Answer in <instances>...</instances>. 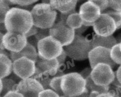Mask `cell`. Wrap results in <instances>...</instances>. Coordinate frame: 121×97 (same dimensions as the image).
<instances>
[{
	"label": "cell",
	"mask_w": 121,
	"mask_h": 97,
	"mask_svg": "<svg viewBox=\"0 0 121 97\" xmlns=\"http://www.w3.org/2000/svg\"><path fill=\"white\" fill-rule=\"evenodd\" d=\"M109 8L115 10L121 11V0H108Z\"/></svg>",
	"instance_id": "obj_30"
},
{
	"label": "cell",
	"mask_w": 121,
	"mask_h": 97,
	"mask_svg": "<svg viewBox=\"0 0 121 97\" xmlns=\"http://www.w3.org/2000/svg\"><path fill=\"white\" fill-rule=\"evenodd\" d=\"M0 35H1V37H0V38H1V50H5L6 49L4 48V45H3V37L4 36V34H3L2 33H0Z\"/></svg>",
	"instance_id": "obj_45"
},
{
	"label": "cell",
	"mask_w": 121,
	"mask_h": 97,
	"mask_svg": "<svg viewBox=\"0 0 121 97\" xmlns=\"http://www.w3.org/2000/svg\"><path fill=\"white\" fill-rule=\"evenodd\" d=\"M88 59L92 69L99 63L108 64L113 69L117 65L111 59V49L105 47H97L93 48L89 52Z\"/></svg>",
	"instance_id": "obj_11"
},
{
	"label": "cell",
	"mask_w": 121,
	"mask_h": 97,
	"mask_svg": "<svg viewBox=\"0 0 121 97\" xmlns=\"http://www.w3.org/2000/svg\"><path fill=\"white\" fill-rule=\"evenodd\" d=\"M67 56L76 61H84L89 57V54L93 49L90 42L82 35H75L72 42L64 46Z\"/></svg>",
	"instance_id": "obj_4"
},
{
	"label": "cell",
	"mask_w": 121,
	"mask_h": 97,
	"mask_svg": "<svg viewBox=\"0 0 121 97\" xmlns=\"http://www.w3.org/2000/svg\"><path fill=\"white\" fill-rule=\"evenodd\" d=\"M66 23L70 28L75 30L79 28L83 25V21L81 19L79 14L75 12L71 14L68 17Z\"/></svg>",
	"instance_id": "obj_19"
},
{
	"label": "cell",
	"mask_w": 121,
	"mask_h": 97,
	"mask_svg": "<svg viewBox=\"0 0 121 97\" xmlns=\"http://www.w3.org/2000/svg\"><path fill=\"white\" fill-rule=\"evenodd\" d=\"M36 80L43 86L44 90L50 89L49 84L52 79H50L48 77H40L39 78H38V79Z\"/></svg>",
	"instance_id": "obj_29"
},
{
	"label": "cell",
	"mask_w": 121,
	"mask_h": 97,
	"mask_svg": "<svg viewBox=\"0 0 121 97\" xmlns=\"http://www.w3.org/2000/svg\"><path fill=\"white\" fill-rule=\"evenodd\" d=\"M35 71V62L29 58L21 57L13 62V72L22 80L32 76Z\"/></svg>",
	"instance_id": "obj_9"
},
{
	"label": "cell",
	"mask_w": 121,
	"mask_h": 97,
	"mask_svg": "<svg viewBox=\"0 0 121 97\" xmlns=\"http://www.w3.org/2000/svg\"><path fill=\"white\" fill-rule=\"evenodd\" d=\"M4 23L8 32L25 35L34 25L30 12L17 7L12 8L8 12Z\"/></svg>",
	"instance_id": "obj_1"
},
{
	"label": "cell",
	"mask_w": 121,
	"mask_h": 97,
	"mask_svg": "<svg viewBox=\"0 0 121 97\" xmlns=\"http://www.w3.org/2000/svg\"><path fill=\"white\" fill-rule=\"evenodd\" d=\"M102 13L106 14L113 18L115 21L117 29L121 28V11L115 10L113 9H107Z\"/></svg>",
	"instance_id": "obj_24"
},
{
	"label": "cell",
	"mask_w": 121,
	"mask_h": 97,
	"mask_svg": "<svg viewBox=\"0 0 121 97\" xmlns=\"http://www.w3.org/2000/svg\"><path fill=\"white\" fill-rule=\"evenodd\" d=\"M8 78L11 79H12L15 82H16V83H17V84H18V83H19L22 80V79H21L20 77H18L17 75L13 72L11 74L10 76H9Z\"/></svg>",
	"instance_id": "obj_38"
},
{
	"label": "cell",
	"mask_w": 121,
	"mask_h": 97,
	"mask_svg": "<svg viewBox=\"0 0 121 97\" xmlns=\"http://www.w3.org/2000/svg\"><path fill=\"white\" fill-rule=\"evenodd\" d=\"M38 31H39V28L35 26V25H33L31 28L30 30L26 34V36L27 38L29 37L35 36L38 32Z\"/></svg>",
	"instance_id": "obj_34"
},
{
	"label": "cell",
	"mask_w": 121,
	"mask_h": 97,
	"mask_svg": "<svg viewBox=\"0 0 121 97\" xmlns=\"http://www.w3.org/2000/svg\"><path fill=\"white\" fill-rule=\"evenodd\" d=\"M67 56V54H66V52L65 51V50L63 49V50L62 53L61 54V55H60V56H59L56 58V59L57 60V61H58L60 65L62 64H63L65 62V60H66Z\"/></svg>",
	"instance_id": "obj_35"
},
{
	"label": "cell",
	"mask_w": 121,
	"mask_h": 97,
	"mask_svg": "<svg viewBox=\"0 0 121 97\" xmlns=\"http://www.w3.org/2000/svg\"><path fill=\"white\" fill-rule=\"evenodd\" d=\"M97 97H114L111 93L108 92L107 93H101Z\"/></svg>",
	"instance_id": "obj_41"
},
{
	"label": "cell",
	"mask_w": 121,
	"mask_h": 97,
	"mask_svg": "<svg viewBox=\"0 0 121 97\" xmlns=\"http://www.w3.org/2000/svg\"><path fill=\"white\" fill-rule=\"evenodd\" d=\"M79 14L83 21L85 23L93 24L100 17L102 12L100 8L92 2L87 1L80 6Z\"/></svg>",
	"instance_id": "obj_13"
},
{
	"label": "cell",
	"mask_w": 121,
	"mask_h": 97,
	"mask_svg": "<svg viewBox=\"0 0 121 97\" xmlns=\"http://www.w3.org/2000/svg\"><path fill=\"white\" fill-rule=\"evenodd\" d=\"M10 0H1L0 1V17H1V24L4 23V19L5 17L8 12L11 9L10 6L13 5Z\"/></svg>",
	"instance_id": "obj_23"
},
{
	"label": "cell",
	"mask_w": 121,
	"mask_h": 97,
	"mask_svg": "<svg viewBox=\"0 0 121 97\" xmlns=\"http://www.w3.org/2000/svg\"><path fill=\"white\" fill-rule=\"evenodd\" d=\"M62 47L59 41L49 36L39 41L37 49L40 58L52 60L57 58L61 55L63 50Z\"/></svg>",
	"instance_id": "obj_5"
},
{
	"label": "cell",
	"mask_w": 121,
	"mask_h": 97,
	"mask_svg": "<svg viewBox=\"0 0 121 97\" xmlns=\"http://www.w3.org/2000/svg\"><path fill=\"white\" fill-rule=\"evenodd\" d=\"M62 76H56L52 79L50 82V89L56 92L60 96H64V94L61 89V84Z\"/></svg>",
	"instance_id": "obj_22"
},
{
	"label": "cell",
	"mask_w": 121,
	"mask_h": 97,
	"mask_svg": "<svg viewBox=\"0 0 121 97\" xmlns=\"http://www.w3.org/2000/svg\"><path fill=\"white\" fill-rule=\"evenodd\" d=\"M120 44V49H121V42Z\"/></svg>",
	"instance_id": "obj_50"
},
{
	"label": "cell",
	"mask_w": 121,
	"mask_h": 97,
	"mask_svg": "<svg viewBox=\"0 0 121 97\" xmlns=\"http://www.w3.org/2000/svg\"><path fill=\"white\" fill-rule=\"evenodd\" d=\"M38 97H60V96L52 89H46L40 92Z\"/></svg>",
	"instance_id": "obj_28"
},
{
	"label": "cell",
	"mask_w": 121,
	"mask_h": 97,
	"mask_svg": "<svg viewBox=\"0 0 121 97\" xmlns=\"http://www.w3.org/2000/svg\"><path fill=\"white\" fill-rule=\"evenodd\" d=\"M27 43H29L31 45H32V46H34V47H35L36 49L38 48V44L39 41L37 40L35 36L27 37Z\"/></svg>",
	"instance_id": "obj_32"
},
{
	"label": "cell",
	"mask_w": 121,
	"mask_h": 97,
	"mask_svg": "<svg viewBox=\"0 0 121 97\" xmlns=\"http://www.w3.org/2000/svg\"><path fill=\"white\" fill-rule=\"evenodd\" d=\"M10 1L13 5H16V2H15V0H10Z\"/></svg>",
	"instance_id": "obj_48"
},
{
	"label": "cell",
	"mask_w": 121,
	"mask_h": 97,
	"mask_svg": "<svg viewBox=\"0 0 121 97\" xmlns=\"http://www.w3.org/2000/svg\"><path fill=\"white\" fill-rule=\"evenodd\" d=\"M78 0H51L50 5L61 13H68L74 10Z\"/></svg>",
	"instance_id": "obj_15"
},
{
	"label": "cell",
	"mask_w": 121,
	"mask_h": 97,
	"mask_svg": "<svg viewBox=\"0 0 121 97\" xmlns=\"http://www.w3.org/2000/svg\"><path fill=\"white\" fill-rule=\"evenodd\" d=\"M43 86L35 78L22 80L17 87L16 91L24 97H38L40 92L44 90Z\"/></svg>",
	"instance_id": "obj_12"
},
{
	"label": "cell",
	"mask_w": 121,
	"mask_h": 97,
	"mask_svg": "<svg viewBox=\"0 0 121 97\" xmlns=\"http://www.w3.org/2000/svg\"><path fill=\"white\" fill-rule=\"evenodd\" d=\"M1 92L3 90V82H2V80L1 79Z\"/></svg>",
	"instance_id": "obj_47"
},
{
	"label": "cell",
	"mask_w": 121,
	"mask_h": 97,
	"mask_svg": "<svg viewBox=\"0 0 121 97\" xmlns=\"http://www.w3.org/2000/svg\"><path fill=\"white\" fill-rule=\"evenodd\" d=\"M30 13L33 20V25L39 28H51L57 17L56 11L50 4H36L32 8Z\"/></svg>",
	"instance_id": "obj_2"
},
{
	"label": "cell",
	"mask_w": 121,
	"mask_h": 97,
	"mask_svg": "<svg viewBox=\"0 0 121 97\" xmlns=\"http://www.w3.org/2000/svg\"><path fill=\"white\" fill-rule=\"evenodd\" d=\"M24 57L29 58L35 62L38 57V52L35 47L27 43L26 47L20 52L10 53V58L13 62L18 58Z\"/></svg>",
	"instance_id": "obj_17"
},
{
	"label": "cell",
	"mask_w": 121,
	"mask_h": 97,
	"mask_svg": "<svg viewBox=\"0 0 121 97\" xmlns=\"http://www.w3.org/2000/svg\"><path fill=\"white\" fill-rule=\"evenodd\" d=\"M86 82L78 73H70L62 77L61 87L64 95L75 97L82 94L86 89Z\"/></svg>",
	"instance_id": "obj_3"
},
{
	"label": "cell",
	"mask_w": 121,
	"mask_h": 97,
	"mask_svg": "<svg viewBox=\"0 0 121 97\" xmlns=\"http://www.w3.org/2000/svg\"><path fill=\"white\" fill-rule=\"evenodd\" d=\"M116 76L113 68L109 65L99 63L92 69L91 77L96 84L108 86L112 84Z\"/></svg>",
	"instance_id": "obj_7"
},
{
	"label": "cell",
	"mask_w": 121,
	"mask_h": 97,
	"mask_svg": "<svg viewBox=\"0 0 121 97\" xmlns=\"http://www.w3.org/2000/svg\"><path fill=\"white\" fill-rule=\"evenodd\" d=\"M59 65L56 58L52 60L44 59L40 58L39 55L35 61L36 69L40 73L44 75L52 76L56 75Z\"/></svg>",
	"instance_id": "obj_14"
},
{
	"label": "cell",
	"mask_w": 121,
	"mask_h": 97,
	"mask_svg": "<svg viewBox=\"0 0 121 97\" xmlns=\"http://www.w3.org/2000/svg\"><path fill=\"white\" fill-rule=\"evenodd\" d=\"M111 57L115 64L121 65V51L120 49V44H117L111 49Z\"/></svg>",
	"instance_id": "obj_25"
},
{
	"label": "cell",
	"mask_w": 121,
	"mask_h": 97,
	"mask_svg": "<svg viewBox=\"0 0 121 97\" xmlns=\"http://www.w3.org/2000/svg\"><path fill=\"white\" fill-rule=\"evenodd\" d=\"M1 79L3 82V88L1 92V97H3L10 91H16L17 87L18 84L16 82L8 77Z\"/></svg>",
	"instance_id": "obj_21"
},
{
	"label": "cell",
	"mask_w": 121,
	"mask_h": 97,
	"mask_svg": "<svg viewBox=\"0 0 121 97\" xmlns=\"http://www.w3.org/2000/svg\"><path fill=\"white\" fill-rule=\"evenodd\" d=\"M50 35V29L39 28L38 32L35 35L36 38L39 41L43 39Z\"/></svg>",
	"instance_id": "obj_27"
},
{
	"label": "cell",
	"mask_w": 121,
	"mask_h": 97,
	"mask_svg": "<svg viewBox=\"0 0 121 97\" xmlns=\"http://www.w3.org/2000/svg\"><path fill=\"white\" fill-rule=\"evenodd\" d=\"M100 94L99 92H97L96 91H91L90 92L89 97H97Z\"/></svg>",
	"instance_id": "obj_44"
},
{
	"label": "cell",
	"mask_w": 121,
	"mask_h": 97,
	"mask_svg": "<svg viewBox=\"0 0 121 97\" xmlns=\"http://www.w3.org/2000/svg\"><path fill=\"white\" fill-rule=\"evenodd\" d=\"M92 71V69L91 68L87 67L85 68L82 71H81L79 74L84 79H86L87 78L91 76Z\"/></svg>",
	"instance_id": "obj_33"
},
{
	"label": "cell",
	"mask_w": 121,
	"mask_h": 97,
	"mask_svg": "<svg viewBox=\"0 0 121 97\" xmlns=\"http://www.w3.org/2000/svg\"><path fill=\"white\" fill-rule=\"evenodd\" d=\"M90 92L87 89H86L85 91L82 94L75 97H89Z\"/></svg>",
	"instance_id": "obj_42"
},
{
	"label": "cell",
	"mask_w": 121,
	"mask_h": 97,
	"mask_svg": "<svg viewBox=\"0 0 121 97\" xmlns=\"http://www.w3.org/2000/svg\"><path fill=\"white\" fill-rule=\"evenodd\" d=\"M115 74L118 80L121 84V65H120V66L118 68L117 71L115 72Z\"/></svg>",
	"instance_id": "obj_39"
},
{
	"label": "cell",
	"mask_w": 121,
	"mask_h": 97,
	"mask_svg": "<svg viewBox=\"0 0 121 97\" xmlns=\"http://www.w3.org/2000/svg\"><path fill=\"white\" fill-rule=\"evenodd\" d=\"M38 0H15L16 5L20 6H26L32 5Z\"/></svg>",
	"instance_id": "obj_31"
},
{
	"label": "cell",
	"mask_w": 121,
	"mask_h": 97,
	"mask_svg": "<svg viewBox=\"0 0 121 97\" xmlns=\"http://www.w3.org/2000/svg\"><path fill=\"white\" fill-rule=\"evenodd\" d=\"M3 42L4 48L11 52L16 53L20 52L27 44L26 35L11 32L4 35Z\"/></svg>",
	"instance_id": "obj_8"
},
{
	"label": "cell",
	"mask_w": 121,
	"mask_h": 97,
	"mask_svg": "<svg viewBox=\"0 0 121 97\" xmlns=\"http://www.w3.org/2000/svg\"><path fill=\"white\" fill-rule=\"evenodd\" d=\"M50 35L59 41L62 46H66L70 44L74 40L75 36V30L68 26L66 21L59 18L53 26L50 28Z\"/></svg>",
	"instance_id": "obj_6"
},
{
	"label": "cell",
	"mask_w": 121,
	"mask_h": 97,
	"mask_svg": "<svg viewBox=\"0 0 121 97\" xmlns=\"http://www.w3.org/2000/svg\"><path fill=\"white\" fill-rule=\"evenodd\" d=\"M92 2L98 6L102 13L109 8L108 0H88Z\"/></svg>",
	"instance_id": "obj_26"
},
{
	"label": "cell",
	"mask_w": 121,
	"mask_h": 97,
	"mask_svg": "<svg viewBox=\"0 0 121 97\" xmlns=\"http://www.w3.org/2000/svg\"><path fill=\"white\" fill-rule=\"evenodd\" d=\"M3 97H24L20 92L17 91H10Z\"/></svg>",
	"instance_id": "obj_36"
},
{
	"label": "cell",
	"mask_w": 121,
	"mask_h": 97,
	"mask_svg": "<svg viewBox=\"0 0 121 97\" xmlns=\"http://www.w3.org/2000/svg\"><path fill=\"white\" fill-rule=\"evenodd\" d=\"M60 97H66V96H60Z\"/></svg>",
	"instance_id": "obj_49"
},
{
	"label": "cell",
	"mask_w": 121,
	"mask_h": 97,
	"mask_svg": "<svg viewBox=\"0 0 121 97\" xmlns=\"http://www.w3.org/2000/svg\"><path fill=\"white\" fill-rule=\"evenodd\" d=\"M88 28H89V27L83 25L80 28H79L75 30V35H82V34L84 33V32L88 29Z\"/></svg>",
	"instance_id": "obj_37"
},
{
	"label": "cell",
	"mask_w": 121,
	"mask_h": 97,
	"mask_svg": "<svg viewBox=\"0 0 121 97\" xmlns=\"http://www.w3.org/2000/svg\"><path fill=\"white\" fill-rule=\"evenodd\" d=\"M116 87H119V88H121V84L120 83V82L119 81V80H118V79L117 78V77H116V76H115V79L114 80V81H113V82L112 83V84Z\"/></svg>",
	"instance_id": "obj_40"
},
{
	"label": "cell",
	"mask_w": 121,
	"mask_h": 97,
	"mask_svg": "<svg viewBox=\"0 0 121 97\" xmlns=\"http://www.w3.org/2000/svg\"><path fill=\"white\" fill-rule=\"evenodd\" d=\"M42 3L46 4H50L51 0H41Z\"/></svg>",
	"instance_id": "obj_46"
},
{
	"label": "cell",
	"mask_w": 121,
	"mask_h": 97,
	"mask_svg": "<svg viewBox=\"0 0 121 97\" xmlns=\"http://www.w3.org/2000/svg\"><path fill=\"white\" fill-rule=\"evenodd\" d=\"M1 62V79L6 78L10 76L13 72V62L7 55L0 54Z\"/></svg>",
	"instance_id": "obj_18"
},
{
	"label": "cell",
	"mask_w": 121,
	"mask_h": 97,
	"mask_svg": "<svg viewBox=\"0 0 121 97\" xmlns=\"http://www.w3.org/2000/svg\"><path fill=\"white\" fill-rule=\"evenodd\" d=\"M86 89L89 90V92L93 91L99 92L100 93H107L109 92V86H101L97 85L92 79L91 76L86 79Z\"/></svg>",
	"instance_id": "obj_20"
},
{
	"label": "cell",
	"mask_w": 121,
	"mask_h": 97,
	"mask_svg": "<svg viewBox=\"0 0 121 97\" xmlns=\"http://www.w3.org/2000/svg\"><path fill=\"white\" fill-rule=\"evenodd\" d=\"M93 29L96 35L107 37L112 35L117 28L112 18L106 14L102 13L94 23Z\"/></svg>",
	"instance_id": "obj_10"
},
{
	"label": "cell",
	"mask_w": 121,
	"mask_h": 97,
	"mask_svg": "<svg viewBox=\"0 0 121 97\" xmlns=\"http://www.w3.org/2000/svg\"><path fill=\"white\" fill-rule=\"evenodd\" d=\"M92 48L102 47L111 49L117 43V40L113 35L104 37L96 35L90 42Z\"/></svg>",
	"instance_id": "obj_16"
},
{
	"label": "cell",
	"mask_w": 121,
	"mask_h": 97,
	"mask_svg": "<svg viewBox=\"0 0 121 97\" xmlns=\"http://www.w3.org/2000/svg\"><path fill=\"white\" fill-rule=\"evenodd\" d=\"M1 33H3V34H6L8 31L6 29V27L5 26V24H4V23H2V24H1Z\"/></svg>",
	"instance_id": "obj_43"
}]
</instances>
